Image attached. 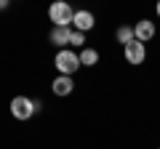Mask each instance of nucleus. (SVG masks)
Instances as JSON below:
<instances>
[{"label":"nucleus","mask_w":160,"mask_h":149,"mask_svg":"<svg viewBox=\"0 0 160 149\" xmlns=\"http://www.w3.org/2000/svg\"><path fill=\"white\" fill-rule=\"evenodd\" d=\"M53 64H56L59 74H67V77H72V72H78L83 64H80V53L69 51V48H62V51L56 53V59H53Z\"/></svg>","instance_id":"nucleus-1"},{"label":"nucleus","mask_w":160,"mask_h":149,"mask_svg":"<svg viewBox=\"0 0 160 149\" xmlns=\"http://www.w3.org/2000/svg\"><path fill=\"white\" fill-rule=\"evenodd\" d=\"M48 16H51L53 27H69L75 19V11L69 3H64V0H56V3H51V8H48Z\"/></svg>","instance_id":"nucleus-2"},{"label":"nucleus","mask_w":160,"mask_h":149,"mask_svg":"<svg viewBox=\"0 0 160 149\" xmlns=\"http://www.w3.org/2000/svg\"><path fill=\"white\" fill-rule=\"evenodd\" d=\"M35 112H38V104H35V99L16 96V99L11 101V115L16 117V120H29Z\"/></svg>","instance_id":"nucleus-3"},{"label":"nucleus","mask_w":160,"mask_h":149,"mask_svg":"<svg viewBox=\"0 0 160 149\" xmlns=\"http://www.w3.org/2000/svg\"><path fill=\"white\" fill-rule=\"evenodd\" d=\"M123 53H126V61L133 64V67L144 64V59H147V48H144V43H139V40L128 43V46L123 48Z\"/></svg>","instance_id":"nucleus-4"},{"label":"nucleus","mask_w":160,"mask_h":149,"mask_svg":"<svg viewBox=\"0 0 160 149\" xmlns=\"http://www.w3.org/2000/svg\"><path fill=\"white\" fill-rule=\"evenodd\" d=\"M133 37H136L139 43H149L155 37V22H149V19L136 22V24H133Z\"/></svg>","instance_id":"nucleus-5"},{"label":"nucleus","mask_w":160,"mask_h":149,"mask_svg":"<svg viewBox=\"0 0 160 149\" xmlns=\"http://www.w3.org/2000/svg\"><path fill=\"white\" fill-rule=\"evenodd\" d=\"M93 24H96V19H93L91 11H75V19H72V27L78 29V32L86 35L88 29H93Z\"/></svg>","instance_id":"nucleus-6"},{"label":"nucleus","mask_w":160,"mask_h":149,"mask_svg":"<svg viewBox=\"0 0 160 149\" xmlns=\"http://www.w3.org/2000/svg\"><path fill=\"white\" fill-rule=\"evenodd\" d=\"M69 35H72V29H69V27H53L48 37H51V43H53V46H59V51H62V48L69 46Z\"/></svg>","instance_id":"nucleus-7"},{"label":"nucleus","mask_w":160,"mask_h":149,"mask_svg":"<svg viewBox=\"0 0 160 149\" xmlns=\"http://www.w3.org/2000/svg\"><path fill=\"white\" fill-rule=\"evenodd\" d=\"M72 88H75V83H72V77H67V74H59L56 80H53V85H51V91L56 93V96H69V93H72Z\"/></svg>","instance_id":"nucleus-8"},{"label":"nucleus","mask_w":160,"mask_h":149,"mask_svg":"<svg viewBox=\"0 0 160 149\" xmlns=\"http://www.w3.org/2000/svg\"><path fill=\"white\" fill-rule=\"evenodd\" d=\"M115 37H118V43H123V48L128 46V43H133L136 37H133V27H128V24H123V27H118V32H115Z\"/></svg>","instance_id":"nucleus-9"},{"label":"nucleus","mask_w":160,"mask_h":149,"mask_svg":"<svg viewBox=\"0 0 160 149\" xmlns=\"http://www.w3.org/2000/svg\"><path fill=\"white\" fill-rule=\"evenodd\" d=\"M80 64H83V67H93V64H99V51H96V48H83V51H80Z\"/></svg>","instance_id":"nucleus-10"},{"label":"nucleus","mask_w":160,"mask_h":149,"mask_svg":"<svg viewBox=\"0 0 160 149\" xmlns=\"http://www.w3.org/2000/svg\"><path fill=\"white\" fill-rule=\"evenodd\" d=\"M69 46H72V48H80V51H83V46H86V35L78 32V29H72V35H69Z\"/></svg>","instance_id":"nucleus-11"},{"label":"nucleus","mask_w":160,"mask_h":149,"mask_svg":"<svg viewBox=\"0 0 160 149\" xmlns=\"http://www.w3.org/2000/svg\"><path fill=\"white\" fill-rule=\"evenodd\" d=\"M0 8H8V0H0Z\"/></svg>","instance_id":"nucleus-12"},{"label":"nucleus","mask_w":160,"mask_h":149,"mask_svg":"<svg viewBox=\"0 0 160 149\" xmlns=\"http://www.w3.org/2000/svg\"><path fill=\"white\" fill-rule=\"evenodd\" d=\"M155 11H158V16H160V3H158V8H155Z\"/></svg>","instance_id":"nucleus-13"}]
</instances>
